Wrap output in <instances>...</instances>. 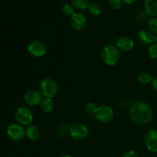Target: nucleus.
<instances>
[{
    "label": "nucleus",
    "mask_w": 157,
    "mask_h": 157,
    "mask_svg": "<svg viewBox=\"0 0 157 157\" xmlns=\"http://www.w3.org/2000/svg\"><path fill=\"white\" fill-rule=\"evenodd\" d=\"M61 11H62L63 14L66 15V16L71 17L75 13V8H74V6L71 4H64L62 6Z\"/></svg>",
    "instance_id": "obj_22"
},
{
    "label": "nucleus",
    "mask_w": 157,
    "mask_h": 157,
    "mask_svg": "<svg viewBox=\"0 0 157 157\" xmlns=\"http://www.w3.org/2000/svg\"><path fill=\"white\" fill-rule=\"evenodd\" d=\"M39 91L44 98H53L58 91V84L52 78H46L39 84Z\"/></svg>",
    "instance_id": "obj_3"
},
{
    "label": "nucleus",
    "mask_w": 157,
    "mask_h": 157,
    "mask_svg": "<svg viewBox=\"0 0 157 157\" xmlns=\"http://www.w3.org/2000/svg\"><path fill=\"white\" fill-rule=\"evenodd\" d=\"M28 52L32 56L35 58L44 57L47 53V47L44 42L39 40H33L28 45Z\"/></svg>",
    "instance_id": "obj_7"
},
{
    "label": "nucleus",
    "mask_w": 157,
    "mask_h": 157,
    "mask_svg": "<svg viewBox=\"0 0 157 157\" xmlns=\"http://www.w3.org/2000/svg\"><path fill=\"white\" fill-rule=\"evenodd\" d=\"M71 3L75 9L78 10H85L90 4L89 0H71Z\"/></svg>",
    "instance_id": "obj_18"
},
{
    "label": "nucleus",
    "mask_w": 157,
    "mask_h": 157,
    "mask_svg": "<svg viewBox=\"0 0 157 157\" xmlns=\"http://www.w3.org/2000/svg\"><path fill=\"white\" fill-rule=\"evenodd\" d=\"M69 134V126L66 124H61L57 129V135L58 137L64 138Z\"/></svg>",
    "instance_id": "obj_20"
},
{
    "label": "nucleus",
    "mask_w": 157,
    "mask_h": 157,
    "mask_svg": "<svg viewBox=\"0 0 157 157\" xmlns=\"http://www.w3.org/2000/svg\"><path fill=\"white\" fill-rule=\"evenodd\" d=\"M150 84H151V87L153 88V90L157 92V77L153 78Z\"/></svg>",
    "instance_id": "obj_28"
},
{
    "label": "nucleus",
    "mask_w": 157,
    "mask_h": 157,
    "mask_svg": "<svg viewBox=\"0 0 157 157\" xmlns=\"http://www.w3.org/2000/svg\"><path fill=\"white\" fill-rule=\"evenodd\" d=\"M145 147L149 151L157 153V130H150L144 138Z\"/></svg>",
    "instance_id": "obj_11"
},
{
    "label": "nucleus",
    "mask_w": 157,
    "mask_h": 157,
    "mask_svg": "<svg viewBox=\"0 0 157 157\" xmlns=\"http://www.w3.org/2000/svg\"><path fill=\"white\" fill-rule=\"evenodd\" d=\"M15 120L17 124L22 126H29L34 120L33 112L27 107H19L15 113Z\"/></svg>",
    "instance_id": "obj_5"
},
{
    "label": "nucleus",
    "mask_w": 157,
    "mask_h": 157,
    "mask_svg": "<svg viewBox=\"0 0 157 157\" xmlns=\"http://www.w3.org/2000/svg\"><path fill=\"white\" fill-rule=\"evenodd\" d=\"M89 133L88 127L82 123H74L69 126V135L75 140L81 141L87 139Z\"/></svg>",
    "instance_id": "obj_4"
},
{
    "label": "nucleus",
    "mask_w": 157,
    "mask_h": 157,
    "mask_svg": "<svg viewBox=\"0 0 157 157\" xmlns=\"http://www.w3.org/2000/svg\"><path fill=\"white\" fill-rule=\"evenodd\" d=\"M40 107L44 113H52L55 109V101H53V98H44L40 104Z\"/></svg>",
    "instance_id": "obj_16"
},
{
    "label": "nucleus",
    "mask_w": 157,
    "mask_h": 157,
    "mask_svg": "<svg viewBox=\"0 0 157 157\" xmlns=\"http://www.w3.org/2000/svg\"><path fill=\"white\" fill-rule=\"evenodd\" d=\"M117 47L119 48L120 51H122L124 52H130L134 48V41L131 38L128 36H121L117 39L116 44Z\"/></svg>",
    "instance_id": "obj_13"
},
{
    "label": "nucleus",
    "mask_w": 157,
    "mask_h": 157,
    "mask_svg": "<svg viewBox=\"0 0 157 157\" xmlns=\"http://www.w3.org/2000/svg\"><path fill=\"white\" fill-rule=\"evenodd\" d=\"M41 92L36 90H28L24 95V100L26 104L29 106H38L41 104L43 98Z\"/></svg>",
    "instance_id": "obj_9"
},
{
    "label": "nucleus",
    "mask_w": 157,
    "mask_h": 157,
    "mask_svg": "<svg viewBox=\"0 0 157 157\" xmlns=\"http://www.w3.org/2000/svg\"><path fill=\"white\" fill-rule=\"evenodd\" d=\"M137 39L144 45H152L157 43V35H155L149 30L143 29L137 33Z\"/></svg>",
    "instance_id": "obj_12"
},
{
    "label": "nucleus",
    "mask_w": 157,
    "mask_h": 157,
    "mask_svg": "<svg viewBox=\"0 0 157 157\" xmlns=\"http://www.w3.org/2000/svg\"><path fill=\"white\" fill-rule=\"evenodd\" d=\"M25 134L26 136L29 138L30 140L35 141L38 139L40 136V130L38 126L35 124H31L30 125L27 126L25 129Z\"/></svg>",
    "instance_id": "obj_15"
},
{
    "label": "nucleus",
    "mask_w": 157,
    "mask_h": 157,
    "mask_svg": "<svg viewBox=\"0 0 157 157\" xmlns=\"http://www.w3.org/2000/svg\"><path fill=\"white\" fill-rule=\"evenodd\" d=\"M147 15L145 12H140L139 13L136 14V18L138 21H140V22H143V21H146V19L147 18Z\"/></svg>",
    "instance_id": "obj_26"
},
{
    "label": "nucleus",
    "mask_w": 157,
    "mask_h": 157,
    "mask_svg": "<svg viewBox=\"0 0 157 157\" xmlns=\"http://www.w3.org/2000/svg\"><path fill=\"white\" fill-rule=\"evenodd\" d=\"M71 25L72 28L76 31H81L86 27L87 23V17L82 12H75L71 17Z\"/></svg>",
    "instance_id": "obj_10"
},
{
    "label": "nucleus",
    "mask_w": 157,
    "mask_h": 157,
    "mask_svg": "<svg viewBox=\"0 0 157 157\" xmlns=\"http://www.w3.org/2000/svg\"><path fill=\"white\" fill-rule=\"evenodd\" d=\"M89 13L94 16H98L100 15L102 12V7L100 4L97 2H91L89 4L88 8H87Z\"/></svg>",
    "instance_id": "obj_17"
},
{
    "label": "nucleus",
    "mask_w": 157,
    "mask_h": 157,
    "mask_svg": "<svg viewBox=\"0 0 157 157\" xmlns=\"http://www.w3.org/2000/svg\"><path fill=\"white\" fill-rule=\"evenodd\" d=\"M120 58L121 51L114 44H107L101 52V59L104 64L108 66H113L117 64Z\"/></svg>",
    "instance_id": "obj_2"
},
{
    "label": "nucleus",
    "mask_w": 157,
    "mask_h": 157,
    "mask_svg": "<svg viewBox=\"0 0 157 157\" xmlns=\"http://www.w3.org/2000/svg\"><path fill=\"white\" fill-rule=\"evenodd\" d=\"M153 78V76L150 73H148V72H142V73H140L138 75L137 80L141 84L145 85V84H150Z\"/></svg>",
    "instance_id": "obj_19"
},
{
    "label": "nucleus",
    "mask_w": 157,
    "mask_h": 157,
    "mask_svg": "<svg viewBox=\"0 0 157 157\" xmlns=\"http://www.w3.org/2000/svg\"><path fill=\"white\" fill-rule=\"evenodd\" d=\"M122 157H140V156L135 150H128L123 155Z\"/></svg>",
    "instance_id": "obj_27"
},
{
    "label": "nucleus",
    "mask_w": 157,
    "mask_h": 157,
    "mask_svg": "<svg viewBox=\"0 0 157 157\" xmlns=\"http://www.w3.org/2000/svg\"><path fill=\"white\" fill-rule=\"evenodd\" d=\"M84 108H85V110L87 113H90V114H94L97 109H98V106L96 105V104L94 102L90 101V102H87L85 104Z\"/></svg>",
    "instance_id": "obj_23"
},
{
    "label": "nucleus",
    "mask_w": 157,
    "mask_h": 157,
    "mask_svg": "<svg viewBox=\"0 0 157 157\" xmlns=\"http://www.w3.org/2000/svg\"><path fill=\"white\" fill-rule=\"evenodd\" d=\"M59 157H72V156H70V155H67V154H62V155H61Z\"/></svg>",
    "instance_id": "obj_30"
},
{
    "label": "nucleus",
    "mask_w": 157,
    "mask_h": 157,
    "mask_svg": "<svg viewBox=\"0 0 157 157\" xmlns=\"http://www.w3.org/2000/svg\"><path fill=\"white\" fill-rule=\"evenodd\" d=\"M109 5L114 10H120L123 7L124 2L122 0H109Z\"/></svg>",
    "instance_id": "obj_24"
},
{
    "label": "nucleus",
    "mask_w": 157,
    "mask_h": 157,
    "mask_svg": "<svg viewBox=\"0 0 157 157\" xmlns=\"http://www.w3.org/2000/svg\"><path fill=\"white\" fill-rule=\"evenodd\" d=\"M129 115L133 122L140 125L149 124L153 118L151 107L143 101H134L131 104L129 110Z\"/></svg>",
    "instance_id": "obj_1"
},
{
    "label": "nucleus",
    "mask_w": 157,
    "mask_h": 157,
    "mask_svg": "<svg viewBox=\"0 0 157 157\" xmlns=\"http://www.w3.org/2000/svg\"><path fill=\"white\" fill-rule=\"evenodd\" d=\"M148 55L153 59L157 58V43L150 45L148 48Z\"/></svg>",
    "instance_id": "obj_25"
},
{
    "label": "nucleus",
    "mask_w": 157,
    "mask_h": 157,
    "mask_svg": "<svg viewBox=\"0 0 157 157\" xmlns=\"http://www.w3.org/2000/svg\"><path fill=\"white\" fill-rule=\"evenodd\" d=\"M94 117L98 121L101 123H108L113 120L114 117V111L109 106H100L98 107Z\"/></svg>",
    "instance_id": "obj_8"
},
{
    "label": "nucleus",
    "mask_w": 157,
    "mask_h": 157,
    "mask_svg": "<svg viewBox=\"0 0 157 157\" xmlns=\"http://www.w3.org/2000/svg\"><path fill=\"white\" fill-rule=\"evenodd\" d=\"M6 134L10 140L18 142L22 140L26 136L25 129L21 124H12L7 127Z\"/></svg>",
    "instance_id": "obj_6"
},
{
    "label": "nucleus",
    "mask_w": 157,
    "mask_h": 157,
    "mask_svg": "<svg viewBox=\"0 0 157 157\" xmlns=\"http://www.w3.org/2000/svg\"><path fill=\"white\" fill-rule=\"evenodd\" d=\"M122 1L126 5H132L133 3L135 2L136 0H122Z\"/></svg>",
    "instance_id": "obj_29"
},
{
    "label": "nucleus",
    "mask_w": 157,
    "mask_h": 157,
    "mask_svg": "<svg viewBox=\"0 0 157 157\" xmlns=\"http://www.w3.org/2000/svg\"><path fill=\"white\" fill-rule=\"evenodd\" d=\"M144 12L151 17H157V0H144Z\"/></svg>",
    "instance_id": "obj_14"
},
{
    "label": "nucleus",
    "mask_w": 157,
    "mask_h": 157,
    "mask_svg": "<svg viewBox=\"0 0 157 157\" xmlns=\"http://www.w3.org/2000/svg\"><path fill=\"white\" fill-rule=\"evenodd\" d=\"M148 30L155 35H157V17H151L147 22Z\"/></svg>",
    "instance_id": "obj_21"
}]
</instances>
